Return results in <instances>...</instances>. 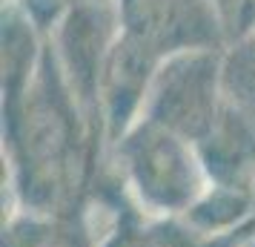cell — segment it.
<instances>
[{
  "instance_id": "5",
  "label": "cell",
  "mask_w": 255,
  "mask_h": 247,
  "mask_svg": "<svg viewBox=\"0 0 255 247\" xmlns=\"http://www.w3.org/2000/svg\"><path fill=\"white\" fill-rule=\"evenodd\" d=\"M161 63L163 60H158L152 52L124 35L109 46L101 72V95H104L106 127L112 138L127 135L132 115L138 112L140 104H146V95Z\"/></svg>"
},
{
  "instance_id": "9",
  "label": "cell",
  "mask_w": 255,
  "mask_h": 247,
  "mask_svg": "<svg viewBox=\"0 0 255 247\" xmlns=\"http://www.w3.org/2000/svg\"><path fill=\"white\" fill-rule=\"evenodd\" d=\"M3 247H81V245H78L75 236H69V230H63L58 224L26 219V222L14 224L9 230Z\"/></svg>"
},
{
  "instance_id": "4",
  "label": "cell",
  "mask_w": 255,
  "mask_h": 247,
  "mask_svg": "<svg viewBox=\"0 0 255 247\" xmlns=\"http://www.w3.org/2000/svg\"><path fill=\"white\" fill-rule=\"evenodd\" d=\"M118 9L124 37L158 60L221 40V17L209 0H118Z\"/></svg>"
},
{
  "instance_id": "10",
  "label": "cell",
  "mask_w": 255,
  "mask_h": 247,
  "mask_svg": "<svg viewBox=\"0 0 255 247\" xmlns=\"http://www.w3.org/2000/svg\"><path fill=\"white\" fill-rule=\"evenodd\" d=\"M215 12L227 29H235L244 37L250 32V20L255 14V0H215Z\"/></svg>"
},
{
  "instance_id": "1",
  "label": "cell",
  "mask_w": 255,
  "mask_h": 247,
  "mask_svg": "<svg viewBox=\"0 0 255 247\" xmlns=\"http://www.w3.org/2000/svg\"><path fill=\"white\" fill-rule=\"evenodd\" d=\"M9 109L20 190L37 210H52L78 178L75 109L52 60H40L35 78L17 89Z\"/></svg>"
},
{
  "instance_id": "6",
  "label": "cell",
  "mask_w": 255,
  "mask_h": 247,
  "mask_svg": "<svg viewBox=\"0 0 255 247\" xmlns=\"http://www.w3.org/2000/svg\"><path fill=\"white\" fill-rule=\"evenodd\" d=\"M195 147L215 187L247 193L255 184V124L230 101Z\"/></svg>"
},
{
  "instance_id": "7",
  "label": "cell",
  "mask_w": 255,
  "mask_h": 247,
  "mask_svg": "<svg viewBox=\"0 0 255 247\" xmlns=\"http://www.w3.org/2000/svg\"><path fill=\"white\" fill-rule=\"evenodd\" d=\"M104 17L92 9L75 12L63 29V49L69 58V72L75 75V86L83 98H89L95 89H101V72L109 55L106 49Z\"/></svg>"
},
{
  "instance_id": "8",
  "label": "cell",
  "mask_w": 255,
  "mask_h": 247,
  "mask_svg": "<svg viewBox=\"0 0 255 247\" xmlns=\"http://www.w3.org/2000/svg\"><path fill=\"white\" fill-rule=\"evenodd\" d=\"M224 95L255 124V29L224 58Z\"/></svg>"
},
{
  "instance_id": "3",
  "label": "cell",
  "mask_w": 255,
  "mask_h": 247,
  "mask_svg": "<svg viewBox=\"0 0 255 247\" xmlns=\"http://www.w3.org/2000/svg\"><path fill=\"white\" fill-rule=\"evenodd\" d=\"M143 106L149 121L198 144L227 106L224 58H218L212 49H195L166 58L155 72Z\"/></svg>"
},
{
  "instance_id": "2",
  "label": "cell",
  "mask_w": 255,
  "mask_h": 247,
  "mask_svg": "<svg viewBox=\"0 0 255 247\" xmlns=\"http://www.w3.org/2000/svg\"><path fill=\"white\" fill-rule=\"evenodd\" d=\"M121 158L135 193L149 210L184 213L204 199L209 176L198 147L149 118L121 138Z\"/></svg>"
}]
</instances>
